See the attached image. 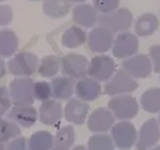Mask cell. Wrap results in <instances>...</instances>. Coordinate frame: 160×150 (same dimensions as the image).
Here are the masks:
<instances>
[{"label":"cell","mask_w":160,"mask_h":150,"mask_svg":"<svg viewBox=\"0 0 160 150\" xmlns=\"http://www.w3.org/2000/svg\"><path fill=\"white\" fill-rule=\"evenodd\" d=\"M140 103L144 111L149 113L160 112V88H151L141 96Z\"/></svg>","instance_id":"obj_27"},{"label":"cell","mask_w":160,"mask_h":150,"mask_svg":"<svg viewBox=\"0 0 160 150\" xmlns=\"http://www.w3.org/2000/svg\"><path fill=\"white\" fill-rule=\"evenodd\" d=\"M61 70V58L56 55H47L38 61L37 72L42 78H53Z\"/></svg>","instance_id":"obj_22"},{"label":"cell","mask_w":160,"mask_h":150,"mask_svg":"<svg viewBox=\"0 0 160 150\" xmlns=\"http://www.w3.org/2000/svg\"><path fill=\"white\" fill-rule=\"evenodd\" d=\"M122 68L134 79L146 78L152 71V62L148 56L135 54L122 61Z\"/></svg>","instance_id":"obj_11"},{"label":"cell","mask_w":160,"mask_h":150,"mask_svg":"<svg viewBox=\"0 0 160 150\" xmlns=\"http://www.w3.org/2000/svg\"><path fill=\"white\" fill-rule=\"evenodd\" d=\"M158 124H159V127H160V116H159V118H158Z\"/></svg>","instance_id":"obj_41"},{"label":"cell","mask_w":160,"mask_h":150,"mask_svg":"<svg viewBox=\"0 0 160 150\" xmlns=\"http://www.w3.org/2000/svg\"><path fill=\"white\" fill-rule=\"evenodd\" d=\"M53 144V136L46 130L33 132L28 140V150H51Z\"/></svg>","instance_id":"obj_26"},{"label":"cell","mask_w":160,"mask_h":150,"mask_svg":"<svg viewBox=\"0 0 160 150\" xmlns=\"http://www.w3.org/2000/svg\"><path fill=\"white\" fill-rule=\"evenodd\" d=\"M38 120L47 126H56L63 118V108L58 100L51 98L42 102L38 110Z\"/></svg>","instance_id":"obj_15"},{"label":"cell","mask_w":160,"mask_h":150,"mask_svg":"<svg viewBox=\"0 0 160 150\" xmlns=\"http://www.w3.org/2000/svg\"><path fill=\"white\" fill-rule=\"evenodd\" d=\"M3 1H6V0H0V2H3Z\"/></svg>","instance_id":"obj_43"},{"label":"cell","mask_w":160,"mask_h":150,"mask_svg":"<svg viewBox=\"0 0 160 150\" xmlns=\"http://www.w3.org/2000/svg\"><path fill=\"white\" fill-rule=\"evenodd\" d=\"M139 42L136 35L130 32H122L118 34L112 46V55L118 59H127L137 53Z\"/></svg>","instance_id":"obj_9"},{"label":"cell","mask_w":160,"mask_h":150,"mask_svg":"<svg viewBox=\"0 0 160 150\" xmlns=\"http://www.w3.org/2000/svg\"><path fill=\"white\" fill-rule=\"evenodd\" d=\"M72 4L68 0H44L42 11L51 18H62L70 12Z\"/></svg>","instance_id":"obj_25"},{"label":"cell","mask_w":160,"mask_h":150,"mask_svg":"<svg viewBox=\"0 0 160 150\" xmlns=\"http://www.w3.org/2000/svg\"><path fill=\"white\" fill-rule=\"evenodd\" d=\"M87 32L82 28L72 25L67 28L62 36V44L68 48H77L87 42Z\"/></svg>","instance_id":"obj_21"},{"label":"cell","mask_w":160,"mask_h":150,"mask_svg":"<svg viewBox=\"0 0 160 150\" xmlns=\"http://www.w3.org/2000/svg\"><path fill=\"white\" fill-rule=\"evenodd\" d=\"M116 63L112 57L106 54H97L88 62L87 76L99 82H106L113 76Z\"/></svg>","instance_id":"obj_6"},{"label":"cell","mask_w":160,"mask_h":150,"mask_svg":"<svg viewBox=\"0 0 160 150\" xmlns=\"http://www.w3.org/2000/svg\"><path fill=\"white\" fill-rule=\"evenodd\" d=\"M33 96L34 99L40 102H45L52 98L51 83L47 81H38L33 83Z\"/></svg>","instance_id":"obj_30"},{"label":"cell","mask_w":160,"mask_h":150,"mask_svg":"<svg viewBox=\"0 0 160 150\" xmlns=\"http://www.w3.org/2000/svg\"><path fill=\"white\" fill-rule=\"evenodd\" d=\"M33 83L30 77L15 78L11 81L8 91L12 106L32 105L35 100Z\"/></svg>","instance_id":"obj_3"},{"label":"cell","mask_w":160,"mask_h":150,"mask_svg":"<svg viewBox=\"0 0 160 150\" xmlns=\"http://www.w3.org/2000/svg\"><path fill=\"white\" fill-rule=\"evenodd\" d=\"M115 146L110 135L95 133L88 141V150H114Z\"/></svg>","instance_id":"obj_29"},{"label":"cell","mask_w":160,"mask_h":150,"mask_svg":"<svg viewBox=\"0 0 160 150\" xmlns=\"http://www.w3.org/2000/svg\"><path fill=\"white\" fill-rule=\"evenodd\" d=\"M5 149V144L3 143H0V150H4Z\"/></svg>","instance_id":"obj_40"},{"label":"cell","mask_w":160,"mask_h":150,"mask_svg":"<svg viewBox=\"0 0 160 150\" xmlns=\"http://www.w3.org/2000/svg\"><path fill=\"white\" fill-rule=\"evenodd\" d=\"M138 88L136 79L132 78L124 70H119L106 82L103 92L110 97L122 96L132 93Z\"/></svg>","instance_id":"obj_5"},{"label":"cell","mask_w":160,"mask_h":150,"mask_svg":"<svg viewBox=\"0 0 160 150\" xmlns=\"http://www.w3.org/2000/svg\"><path fill=\"white\" fill-rule=\"evenodd\" d=\"M72 21L81 28H92L98 22L99 14L94 7L88 3L76 5L72 12Z\"/></svg>","instance_id":"obj_18"},{"label":"cell","mask_w":160,"mask_h":150,"mask_svg":"<svg viewBox=\"0 0 160 150\" xmlns=\"http://www.w3.org/2000/svg\"><path fill=\"white\" fill-rule=\"evenodd\" d=\"M108 108L115 118L121 121H128L136 117L139 110V105L134 97L128 94L111 98L108 102Z\"/></svg>","instance_id":"obj_4"},{"label":"cell","mask_w":160,"mask_h":150,"mask_svg":"<svg viewBox=\"0 0 160 150\" xmlns=\"http://www.w3.org/2000/svg\"><path fill=\"white\" fill-rule=\"evenodd\" d=\"M132 23V14L126 8H119L114 11L101 14L98 18V26L107 28L112 33L126 32L129 29Z\"/></svg>","instance_id":"obj_2"},{"label":"cell","mask_w":160,"mask_h":150,"mask_svg":"<svg viewBox=\"0 0 160 150\" xmlns=\"http://www.w3.org/2000/svg\"><path fill=\"white\" fill-rule=\"evenodd\" d=\"M8 118L19 127L31 128L38 120V110L32 105L12 106L8 113Z\"/></svg>","instance_id":"obj_17"},{"label":"cell","mask_w":160,"mask_h":150,"mask_svg":"<svg viewBox=\"0 0 160 150\" xmlns=\"http://www.w3.org/2000/svg\"><path fill=\"white\" fill-rule=\"evenodd\" d=\"M88 62L84 55L69 52L61 58V71L63 75L77 81L87 76Z\"/></svg>","instance_id":"obj_8"},{"label":"cell","mask_w":160,"mask_h":150,"mask_svg":"<svg viewBox=\"0 0 160 150\" xmlns=\"http://www.w3.org/2000/svg\"><path fill=\"white\" fill-rule=\"evenodd\" d=\"M150 150H160V145L156 146V147L154 148H150Z\"/></svg>","instance_id":"obj_39"},{"label":"cell","mask_w":160,"mask_h":150,"mask_svg":"<svg viewBox=\"0 0 160 150\" xmlns=\"http://www.w3.org/2000/svg\"><path fill=\"white\" fill-rule=\"evenodd\" d=\"M111 138L115 147L128 150L137 142L136 128L128 121H121L114 123L111 128Z\"/></svg>","instance_id":"obj_7"},{"label":"cell","mask_w":160,"mask_h":150,"mask_svg":"<svg viewBox=\"0 0 160 150\" xmlns=\"http://www.w3.org/2000/svg\"><path fill=\"white\" fill-rule=\"evenodd\" d=\"M160 139V127L154 118H150L141 126L138 135L136 148L138 150H148Z\"/></svg>","instance_id":"obj_13"},{"label":"cell","mask_w":160,"mask_h":150,"mask_svg":"<svg viewBox=\"0 0 160 150\" xmlns=\"http://www.w3.org/2000/svg\"><path fill=\"white\" fill-rule=\"evenodd\" d=\"M120 0H92V6L101 14H107L118 8Z\"/></svg>","instance_id":"obj_31"},{"label":"cell","mask_w":160,"mask_h":150,"mask_svg":"<svg viewBox=\"0 0 160 150\" xmlns=\"http://www.w3.org/2000/svg\"><path fill=\"white\" fill-rule=\"evenodd\" d=\"M4 150H28L26 138L19 136L5 144Z\"/></svg>","instance_id":"obj_34"},{"label":"cell","mask_w":160,"mask_h":150,"mask_svg":"<svg viewBox=\"0 0 160 150\" xmlns=\"http://www.w3.org/2000/svg\"><path fill=\"white\" fill-rule=\"evenodd\" d=\"M114 33L101 26L92 28L88 34V48L92 52L97 54H104L112 48Z\"/></svg>","instance_id":"obj_10"},{"label":"cell","mask_w":160,"mask_h":150,"mask_svg":"<svg viewBox=\"0 0 160 150\" xmlns=\"http://www.w3.org/2000/svg\"><path fill=\"white\" fill-rule=\"evenodd\" d=\"M71 3L72 2H74V3H83V2H85V1H87V0H68Z\"/></svg>","instance_id":"obj_38"},{"label":"cell","mask_w":160,"mask_h":150,"mask_svg":"<svg viewBox=\"0 0 160 150\" xmlns=\"http://www.w3.org/2000/svg\"><path fill=\"white\" fill-rule=\"evenodd\" d=\"M149 58L152 62V70L160 72V45H154L149 48Z\"/></svg>","instance_id":"obj_33"},{"label":"cell","mask_w":160,"mask_h":150,"mask_svg":"<svg viewBox=\"0 0 160 150\" xmlns=\"http://www.w3.org/2000/svg\"><path fill=\"white\" fill-rule=\"evenodd\" d=\"M7 64L4 61V58L0 57V78H2L5 77V75L7 73Z\"/></svg>","instance_id":"obj_36"},{"label":"cell","mask_w":160,"mask_h":150,"mask_svg":"<svg viewBox=\"0 0 160 150\" xmlns=\"http://www.w3.org/2000/svg\"><path fill=\"white\" fill-rule=\"evenodd\" d=\"M102 92L101 83L88 76L76 81L74 94L78 99L83 102H89L98 99Z\"/></svg>","instance_id":"obj_16"},{"label":"cell","mask_w":160,"mask_h":150,"mask_svg":"<svg viewBox=\"0 0 160 150\" xmlns=\"http://www.w3.org/2000/svg\"><path fill=\"white\" fill-rule=\"evenodd\" d=\"M74 141V128L71 125H65L58 130L53 137V144L51 150H71Z\"/></svg>","instance_id":"obj_24"},{"label":"cell","mask_w":160,"mask_h":150,"mask_svg":"<svg viewBox=\"0 0 160 150\" xmlns=\"http://www.w3.org/2000/svg\"><path fill=\"white\" fill-rule=\"evenodd\" d=\"M12 107V101L9 95L8 88L6 86L0 87V118H3L7 112H9Z\"/></svg>","instance_id":"obj_32"},{"label":"cell","mask_w":160,"mask_h":150,"mask_svg":"<svg viewBox=\"0 0 160 150\" xmlns=\"http://www.w3.org/2000/svg\"><path fill=\"white\" fill-rule=\"evenodd\" d=\"M115 118L108 108H98L88 114V128L94 133H105L111 130Z\"/></svg>","instance_id":"obj_12"},{"label":"cell","mask_w":160,"mask_h":150,"mask_svg":"<svg viewBox=\"0 0 160 150\" xmlns=\"http://www.w3.org/2000/svg\"><path fill=\"white\" fill-rule=\"evenodd\" d=\"M30 1H40V0H30Z\"/></svg>","instance_id":"obj_42"},{"label":"cell","mask_w":160,"mask_h":150,"mask_svg":"<svg viewBox=\"0 0 160 150\" xmlns=\"http://www.w3.org/2000/svg\"><path fill=\"white\" fill-rule=\"evenodd\" d=\"M38 58L29 51L16 52L7 63V69L16 78L30 77L37 72Z\"/></svg>","instance_id":"obj_1"},{"label":"cell","mask_w":160,"mask_h":150,"mask_svg":"<svg viewBox=\"0 0 160 150\" xmlns=\"http://www.w3.org/2000/svg\"><path fill=\"white\" fill-rule=\"evenodd\" d=\"M89 110L90 107L88 102L78 98H71L63 108V117L69 123L82 125L87 121Z\"/></svg>","instance_id":"obj_14"},{"label":"cell","mask_w":160,"mask_h":150,"mask_svg":"<svg viewBox=\"0 0 160 150\" xmlns=\"http://www.w3.org/2000/svg\"><path fill=\"white\" fill-rule=\"evenodd\" d=\"M71 150H88V149H87V148L84 147L83 145H78V146L74 147Z\"/></svg>","instance_id":"obj_37"},{"label":"cell","mask_w":160,"mask_h":150,"mask_svg":"<svg viewBox=\"0 0 160 150\" xmlns=\"http://www.w3.org/2000/svg\"><path fill=\"white\" fill-rule=\"evenodd\" d=\"M21 135V129L18 124L8 118H0V143L6 144Z\"/></svg>","instance_id":"obj_28"},{"label":"cell","mask_w":160,"mask_h":150,"mask_svg":"<svg viewBox=\"0 0 160 150\" xmlns=\"http://www.w3.org/2000/svg\"><path fill=\"white\" fill-rule=\"evenodd\" d=\"M12 10L8 5H0V26L8 25L12 20Z\"/></svg>","instance_id":"obj_35"},{"label":"cell","mask_w":160,"mask_h":150,"mask_svg":"<svg viewBox=\"0 0 160 150\" xmlns=\"http://www.w3.org/2000/svg\"><path fill=\"white\" fill-rule=\"evenodd\" d=\"M158 25V19L154 14L149 12L144 13L141 15L135 22V32L139 37H148L157 31Z\"/></svg>","instance_id":"obj_23"},{"label":"cell","mask_w":160,"mask_h":150,"mask_svg":"<svg viewBox=\"0 0 160 150\" xmlns=\"http://www.w3.org/2000/svg\"><path fill=\"white\" fill-rule=\"evenodd\" d=\"M51 83L52 98L56 100H68L75 93L76 80L65 75L56 76Z\"/></svg>","instance_id":"obj_19"},{"label":"cell","mask_w":160,"mask_h":150,"mask_svg":"<svg viewBox=\"0 0 160 150\" xmlns=\"http://www.w3.org/2000/svg\"><path fill=\"white\" fill-rule=\"evenodd\" d=\"M19 46L18 35L11 29L0 30V57L10 58L17 52Z\"/></svg>","instance_id":"obj_20"}]
</instances>
